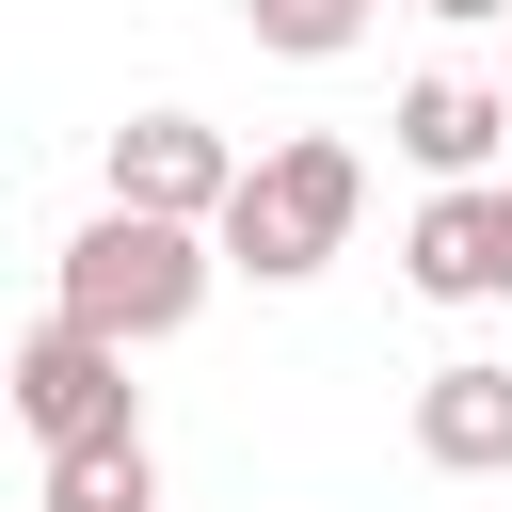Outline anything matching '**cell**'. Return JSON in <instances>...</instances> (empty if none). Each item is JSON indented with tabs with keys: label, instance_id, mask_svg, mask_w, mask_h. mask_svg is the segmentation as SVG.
<instances>
[{
	"label": "cell",
	"instance_id": "1",
	"mask_svg": "<svg viewBox=\"0 0 512 512\" xmlns=\"http://www.w3.org/2000/svg\"><path fill=\"white\" fill-rule=\"evenodd\" d=\"M208 272H224L208 224H176V208H96V224L64 240V288H48V304L144 352V336H176V320L208 304Z\"/></svg>",
	"mask_w": 512,
	"mask_h": 512
},
{
	"label": "cell",
	"instance_id": "2",
	"mask_svg": "<svg viewBox=\"0 0 512 512\" xmlns=\"http://www.w3.org/2000/svg\"><path fill=\"white\" fill-rule=\"evenodd\" d=\"M352 208H368V160L336 144V128H304V144H272V160H240V192H224V272H256V288H304L336 240H352Z\"/></svg>",
	"mask_w": 512,
	"mask_h": 512
},
{
	"label": "cell",
	"instance_id": "3",
	"mask_svg": "<svg viewBox=\"0 0 512 512\" xmlns=\"http://www.w3.org/2000/svg\"><path fill=\"white\" fill-rule=\"evenodd\" d=\"M16 416L48 432V448H80V432H128V336H96V320H32V352H16Z\"/></svg>",
	"mask_w": 512,
	"mask_h": 512
},
{
	"label": "cell",
	"instance_id": "4",
	"mask_svg": "<svg viewBox=\"0 0 512 512\" xmlns=\"http://www.w3.org/2000/svg\"><path fill=\"white\" fill-rule=\"evenodd\" d=\"M400 272L432 304H512V176H448L416 224H400Z\"/></svg>",
	"mask_w": 512,
	"mask_h": 512
},
{
	"label": "cell",
	"instance_id": "5",
	"mask_svg": "<svg viewBox=\"0 0 512 512\" xmlns=\"http://www.w3.org/2000/svg\"><path fill=\"white\" fill-rule=\"evenodd\" d=\"M224 192H240V144H224L208 112H128V128H112V208L224 224Z\"/></svg>",
	"mask_w": 512,
	"mask_h": 512
},
{
	"label": "cell",
	"instance_id": "6",
	"mask_svg": "<svg viewBox=\"0 0 512 512\" xmlns=\"http://www.w3.org/2000/svg\"><path fill=\"white\" fill-rule=\"evenodd\" d=\"M384 144H400L432 192H448V176H496V144H512V96H496V80H400V128H384Z\"/></svg>",
	"mask_w": 512,
	"mask_h": 512
},
{
	"label": "cell",
	"instance_id": "7",
	"mask_svg": "<svg viewBox=\"0 0 512 512\" xmlns=\"http://www.w3.org/2000/svg\"><path fill=\"white\" fill-rule=\"evenodd\" d=\"M416 448H432L448 480H512V368H480V352L432 368V384H416Z\"/></svg>",
	"mask_w": 512,
	"mask_h": 512
},
{
	"label": "cell",
	"instance_id": "8",
	"mask_svg": "<svg viewBox=\"0 0 512 512\" xmlns=\"http://www.w3.org/2000/svg\"><path fill=\"white\" fill-rule=\"evenodd\" d=\"M48 512H160L144 432H80V448H48Z\"/></svg>",
	"mask_w": 512,
	"mask_h": 512
},
{
	"label": "cell",
	"instance_id": "9",
	"mask_svg": "<svg viewBox=\"0 0 512 512\" xmlns=\"http://www.w3.org/2000/svg\"><path fill=\"white\" fill-rule=\"evenodd\" d=\"M256 16V48H288V64H336L352 32H368V0H240Z\"/></svg>",
	"mask_w": 512,
	"mask_h": 512
},
{
	"label": "cell",
	"instance_id": "10",
	"mask_svg": "<svg viewBox=\"0 0 512 512\" xmlns=\"http://www.w3.org/2000/svg\"><path fill=\"white\" fill-rule=\"evenodd\" d=\"M416 16H448V32H512V0H416Z\"/></svg>",
	"mask_w": 512,
	"mask_h": 512
}]
</instances>
